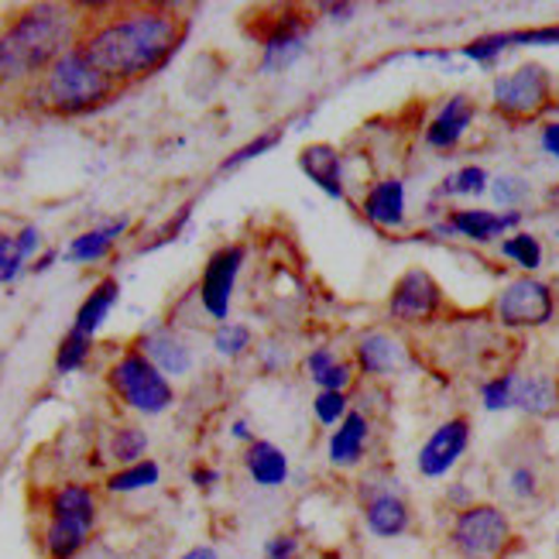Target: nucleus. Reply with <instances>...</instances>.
Here are the masks:
<instances>
[{"instance_id":"1","label":"nucleus","mask_w":559,"mask_h":559,"mask_svg":"<svg viewBox=\"0 0 559 559\" xmlns=\"http://www.w3.org/2000/svg\"><path fill=\"white\" fill-rule=\"evenodd\" d=\"M186 38V21L176 8H124L90 28L80 45L107 76L124 86L168 66Z\"/></svg>"},{"instance_id":"2","label":"nucleus","mask_w":559,"mask_h":559,"mask_svg":"<svg viewBox=\"0 0 559 559\" xmlns=\"http://www.w3.org/2000/svg\"><path fill=\"white\" fill-rule=\"evenodd\" d=\"M80 45V17L66 4H32L0 28V83L41 80Z\"/></svg>"},{"instance_id":"3","label":"nucleus","mask_w":559,"mask_h":559,"mask_svg":"<svg viewBox=\"0 0 559 559\" xmlns=\"http://www.w3.org/2000/svg\"><path fill=\"white\" fill-rule=\"evenodd\" d=\"M114 93H117V83L83 52V45L69 48V52L38 80L41 107L59 117L90 114L96 107H104Z\"/></svg>"},{"instance_id":"4","label":"nucleus","mask_w":559,"mask_h":559,"mask_svg":"<svg viewBox=\"0 0 559 559\" xmlns=\"http://www.w3.org/2000/svg\"><path fill=\"white\" fill-rule=\"evenodd\" d=\"M96 525V495L86 484H62L48 498V525H45V556L48 559H76L90 543Z\"/></svg>"},{"instance_id":"5","label":"nucleus","mask_w":559,"mask_h":559,"mask_svg":"<svg viewBox=\"0 0 559 559\" xmlns=\"http://www.w3.org/2000/svg\"><path fill=\"white\" fill-rule=\"evenodd\" d=\"M107 384L120 402L141 412V416H162V412L173 408V402H176L173 381H168L138 347L124 350L110 364Z\"/></svg>"},{"instance_id":"6","label":"nucleus","mask_w":559,"mask_h":559,"mask_svg":"<svg viewBox=\"0 0 559 559\" xmlns=\"http://www.w3.org/2000/svg\"><path fill=\"white\" fill-rule=\"evenodd\" d=\"M512 539V522L495 504H471L456 515L450 543L464 559H498Z\"/></svg>"},{"instance_id":"7","label":"nucleus","mask_w":559,"mask_h":559,"mask_svg":"<svg viewBox=\"0 0 559 559\" xmlns=\"http://www.w3.org/2000/svg\"><path fill=\"white\" fill-rule=\"evenodd\" d=\"M549 90H552V80H549L546 66L525 62L515 72H504V76H498L491 96H495L498 114H504V117H532V114H539L549 104Z\"/></svg>"},{"instance_id":"8","label":"nucleus","mask_w":559,"mask_h":559,"mask_svg":"<svg viewBox=\"0 0 559 559\" xmlns=\"http://www.w3.org/2000/svg\"><path fill=\"white\" fill-rule=\"evenodd\" d=\"M245 248L240 245H227L221 251H213L206 269H203V278H200V306L210 320L216 323H227L230 316V299H234V285H237V275L245 269Z\"/></svg>"},{"instance_id":"9","label":"nucleus","mask_w":559,"mask_h":559,"mask_svg":"<svg viewBox=\"0 0 559 559\" xmlns=\"http://www.w3.org/2000/svg\"><path fill=\"white\" fill-rule=\"evenodd\" d=\"M495 312L504 326H543L552 320V292L536 278H519L504 285Z\"/></svg>"},{"instance_id":"10","label":"nucleus","mask_w":559,"mask_h":559,"mask_svg":"<svg viewBox=\"0 0 559 559\" xmlns=\"http://www.w3.org/2000/svg\"><path fill=\"white\" fill-rule=\"evenodd\" d=\"M440 302L443 292L436 285V278L423 269H412L399 278L392 299H388V316L399 323H423L440 312Z\"/></svg>"},{"instance_id":"11","label":"nucleus","mask_w":559,"mask_h":559,"mask_svg":"<svg viewBox=\"0 0 559 559\" xmlns=\"http://www.w3.org/2000/svg\"><path fill=\"white\" fill-rule=\"evenodd\" d=\"M471 447V423L467 419H450L436 429L419 450V474L436 480L456 467V460Z\"/></svg>"},{"instance_id":"12","label":"nucleus","mask_w":559,"mask_h":559,"mask_svg":"<svg viewBox=\"0 0 559 559\" xmlns=\"http://www.w3.org/2000/svg\"><path fill=\"white\" fill-rule=\"evenodd\" d=\"M306 24L299 21V14H285V17H278L272 28H269V35H264V52H261V72H285V69H292L299 59H302V52H306Z\"/></svg>"},{"instance_id":"13","label":"nucleus","mask_w":559,"mask_h":559,"mask_svg":"<svg viewBox=\"0 0 559 559\" xmlns=\"http://www.w3.org/2000/svg\"><path fill=\"white\" fill-rule=\"evenodd\" d=\"M522 224V213L519 210H508V213H491V210H453L450 221L443 227H436V234L443 237H467L477 240V245H488V240L515 230Z\"/></svg>"},{"instance_id":"14","label":"nucleus","mask_w":559,"mask_h":559,"mask_svg":"<svg viewBox=\"0 0 559 559\" xmlns=\"http://www.w3.org/2000/svg\"><path fill=\"white\" fill-rule=\"evenodd\" d=\"M138 350L148 357L165 378H186L192 371V350H189V344L176 330H168V326H155V330L144 333Z\"/></svg>"},{"instance_id":"15","label":"nucleus","mask_w":559,"mask_h":559,"mask_svg":"<svg viewBox=\"0 0 559 559\" xmlns=\"http://www.w3.org/2000/svg\"><path fill=\"white\" fill-rule=\"evenodd\" d=\"M131 221L128 216H114V221H104V224H96L83 234H76L69 240V248H66V258L72 264H96V261H104L114 248H117V240L128 234Z\"/></svg>"},{"instance_id":"16","label":"nucleus","mask_w":559,"mask_h":559,"mask_svg":"<svg viewBox=\"0 0 559 559\" xmlns=\"http://www.w3.org/2000/svg\"><path fill=\"white\" fill-rule=\"evenodd\" d=\"M299 168L330 200H344V158H340L336 148H330V144H309L299 155Z\"/></svg>"},{"instance_id":"17","label":"nucleus","mask_w":559,"mask_h":559,"mask_svg":"<svg viewBox=\"0 0 559 559\" xmlns=\"http://www.w3.org/2000/svg\"><path fill=\"white\" fill-rule=\"evenodd\" d=\"M471 124H474V104L467 100L464 93H456L443 104V110L432 117L426 141L432 144V148H453V144L467 134Z\"/></svg>"},{"instance_id":"18","label":"nucleus","mask_w":559,"mask_h":559,"mask_svg":"<svg viewBox=\"0 0 559 559\" xmlns=\"http://www.w3.org/2000/svg\"><path fill=\"white\" fill-rule=\"evenodd\" d=\"M364 216L378 227H402L405 221V182L381 179L364 197Z\"/></svg>"},{"instance_id":"19","label":"nucleus","mask_w":559,"mask_h":559,"mask_svg":"<svg viewBox=\"0 0 559 559\" xmlns=\"http://www.w3.org/2000/svg\"><path fill=\"white\" fill-rule=\"evenodd\" d=\"M405 350L388 333H364L357 344V364L368 374H399L405 368Z\"/></svg>"},{"instance_id":"20","label":"nucleus","mask_w":559,"mask_h":559,"mask_svg":"<svg viewBox=\"0 0 559 559\" xmlns=\"http://www.w3.org/2000/svg\"><path fill=\"white\" fill-rule=\"evenodd\" d=\"M117 299H120V282H117V278L96 282L90 296L80 302L76 320H72V330L93 340L96 333H100V326L107 323V316H110V309L117 306Z\"/></svg>"},{"instance_id":"21","label":"nucleus","mask_w":559,"mask_h":559,"mask_svg":"<svg viewBox=\"0 0 559 559\" xmlns=\"http://www.w3.org/2000/svg\"><path fill=\"white\" fill-rule=\"evenodd\" d=\"M364 519H368V528L378 539H399L408 528V504L392 491H381L364 508Z\"/></svg>"},{"instance_id":"22","label":"nucleus","mask_w":559,"mask_h":559,"mask_svg":"<svg viewBox=\"0 0 559 559\" xmlns=\"http://www.w3.org/2000/svg\"><path fill=\"white\" fill-rule=\"evenodd\" d=\"M245 467H248V474H251V480L258 484V488H282V484L288 480V460L269 440H254L248 447Z\"/></svg>"},{"instance_id":"23","label":"nucleus","mask_w":559,"mask_h":559,"mask_svg":"<svg viewBox=\"0 0 559 559\" xmlns=\"http://www.w3.org/2000/svg\"><path fill=\"white\" fill-rule=\"evenodd\" d=\"M368 419L360 416V412H347V419L344 426H340L333 432V440H330V460L336 467H354L360 464V456H364V447H368Z\"/></svg>"},{"instance_id":"24","label":"nucleus","mask_w":559,"mask_h":559,"mask_svg":"<svg viewBox=\"0 0 559 559\" xmlns=\"http://www.w3.org/2000/svg\"><path fill=\"white\" fill-rule=\"evenodd\" d=\"M556 405V388L549 378L543 374H532V378H522L515 374V402L512 408H522L528 416H546V412Z\"/></svg>"},{"instance_id":"25","label":"nucleus","mask_w":559,"mask_h":559,"mask_svg":"<svg viewBox=\"0 0 559 559\" xmlns=\"http://www.w3.org/2000/svg\"><path fill=\"white\" fill-rule=\"evenodd\" d=\"M162 477V467L155 464V460H138V464L131 467H120L107 477V491L110 495H134V491H144V488H155Z\"/></svg>"},{"instance_id":"26","label":"nucleus","mask_w":559,"mask_h":559,"mask_svg":"<svg viewBox=\"0 0 559 559\" xmlns=\"http://www.w3.org/2000/svg\"><path fill=\"white\" fill-rule=\"evenodd\" d=\"M144 453H148V432H144L141 426H120L110 436V456L120 467L138 464V460H144Z\"/></svg>"},{"instance_id":"27","label":"nucleus","mask_w":559,"mask_h":559,"mask_svg":"<svg viewBox=\"0 0 559 559\" xmlns=\"http://www.w3.org/2000/svg\"><path fill=\"white\" fill-rule=\"evenodd\" d=\"M90 354H93V340L83 336V333H76V330H69V333L62 336L59 350H56V371H59V374H72V371L86 368Z\"/></svg>"},{"instance_id":"28","label":"nucleus","mask_w":559,"mask_h":559,"mask_svg":"<svg viewBox=\"0 0 559 559\" xmlns=\"http://www.w3.org/2000/svg\"><path fill=\"white\" fill-rule=\"evenodd\" d=\"M501 254L504 258H512L515 264H522V269L528 272H536L539 264H543V245L532 234H515V237H508L504 245H501Z\"/></svg>"},{"instance_id":"29","label":"nucleus","mask_w":559,"mask_h":559,"mask_svg":"<svg viewBox=\"0 0 559 559\" xmlns=\"http://www.w3.org/2000/svg\"><path fill=\"white\" fill-rule=\"evenodd\" d=\"M488 189V173H484L480 165H467L453 173L447 182H443V197H480V192Z\"/></svg>"},{"instance_id":"30","label":"nucleus","mask_w":559,"mask_h":559,"mask_svg":"<svg viewBox=\"0 0 559 559\" xmlns=\"http://www.w3.org/2000/svg\"><path fill=\"white\" fill-rule=\"evenodd\" d=\"M213 347L224 357H240L251 347V330L245 323H221L213 333Z\"/></svg>"},{"instance_id":"31","label":"nucleus","mask_w":559,"mask_h":559,"mask_svg":"<svg viewBox=\"0 0 559 559\" xmlns=\"http://www.w3.org/2000/svg\"><path fill=\"white\" fill-rule=\"evenodd\" d=\"M28 258L17 248V237L14 234H0V285H11L21 272Z\"/></svg>"},{"instance_id":"32","label":"nucleus","mask_w":559,"mask_h":559,"mask_svg":"<svg viewBox=\"0 0 559 559\" xmlns=\"http://www.w3.org/2000/svg\"><path fill=\"white\" fill-rule=\"evenodd\" d=\"M480 395H484V408H488V412L512 408V402H515V374H501V378L488 381Z\"/></svg>"},{"instance_id":"33","label":"nucleus","mask_w":559,"mask_h":559,"mask_svg":"<svg viewBox=\"0 0 559 559\" xmlns=\"http://www.w3.org/2000/svg\"><path fill=\"white\" fill-rule=\"evenodd\" d=\"M278 141H282V131H269V134H261V138L248 141V144H245V148H240V152L227 155L221 168H224V173H230V168H240V165H248L251 158H258V155H264V152H272Z\"/></svg>"},{"instance_id":"34","label":"nucleus","mask_w":559,"mask_h":559,"mask_svg":"<svg viewBox=\"0 0 559 559\" xmlns=\"http://www.w3.org/2000/svg\"><path fill=\"white\" fill-rule=\"evenodd\" d=\"M312 412L323 426H336L347 416V395L344 392H320L312 402Z\"/></svg>"},{"instance_id":"35","label":"nucleus","mask_w":559,"mask_h":559,"mask_svg":"<svg viewBox=\"0 0 559 559\" xmlns=\"http://www.w3.org/2000/svg\"><path fill=\"white\" fill-rule=\"evenodd\" d=\"M491 197H495L498 206H519L528 197V182L519 179V176H498L495 186H491Z\"/></svg>"},{"instance_id":"36","label":"nucleus","mask_w":559,"mask_h":559,"mask_svg":"<svg viewBox=\"0 0 559 559\" xmlns=\"http://www.w3.org/2000/svg\"><path fill=\"white\" fill-rule=\"evenodd\" d=\"M316 384H320V392H344V388L350 384V364H333V368H326L323 374L312 378Z\"/></svg>"},{"instance_id":"37","label":"nucleus","mask_w":559,"mask_h":559,"mask_svg":"<svg viewBox=\"0 0 559 559\" xmlns=\"http://www.w3.org/2000/svg\"><path fill=\"white\" fill-rule=\"evenodd\" d=\"M189 213H192V210L186 206V210H182L179 216H173V221H168V224H165V227L158 230V237H152L148 245H144L141 251H155V248L168 245V240H173V237H179V230H182V227H186V221H189Z\"/></svg>"},{"instance_id":"38","label":"nucleus","mask_w":559,"mask_h":559,"mask_svg":"<svg viewBox=\"0 0 559 559\" xmlns=\"http://www.w3.org/2000/svg\"><path fill=\"white\" fill-rule=\"evenodd\" d=\"M264 556L269 559H296L299 539L296 536H272L269 543H264Z\"/></svg>"},{"instance_id":"39","label":"nucleus","mask_w":559,"mask_h":559,"mask_svg":"<svg viewBox=\"0 0 559 559\" xmlns=\"http://www.w3.org/2000/svg\"><path fill=\"white\" fill-rule=\"evenodd\" d=\"M508 484H512V491L519 498H532V495H536V488H539L536 471H532V467H515L512 471V480H508Z\"/></svg>"},{"instance_id":"40","label":"nucleus","mask_w":559,"mask_h":559,"mask_svg":"<svg viewBox=\"0 0 559 559\" xmlns=\"http://www.w3.org/2000/svg\"><path fill=\"white\" fill-rule=\"evenodd\" d=\"M14 237H17V248L24 251V258H35L38 254V248H41V230L38 227L28 224V227H21Z\"/></svg>"},{"instance_id":"41","label":"nucleus","mask_w":559,"mask_h":559,"mask_svg":"<svg viewBox=\"0 0 559 559\" xmlns=\"http://www.w3.org/2000/svg\"><path fill=\"white\" fill-rule=\"evenodd\" d=\"M333 354L330 350H316V354H309V360H306V368H309V378H316V374H323L326 368H333Z\"/></svg>"},{"instance_id":"42","label":"nucleus","mask_w":559,"mask_h":559,"mask_svg":"<svg viewBox=\"0 0 559 559\" xmlns=\"http://www.w3.org/2000/svg\"><path fill=\"white\" fill-rule=\"evenodd\" d=\"M543 152L559 162V120H552V124L543 128Z\"/></svg>"},{"instance_id":"43","label":"nucleus","mask_w":559,"mask_h":559,"mask_svg":"<svg viewBox=\"0 0 559 559\" xmlns=\"http://www.w3.org/2000/svg\"><path fill=\"white\" fill-rule=\"evenodd\" d=\"M192 480H197V488H213V484H216V471H206V467H197V471H192Z\"/></svg>"},{"instance_id":"44","label":"nucleus","mask_w":559,"mask_h":559,"mask_svg":"<svg viewBox=\"0 0 559 559\" xmlns=\"http://www.w3.org/2000/svg\"><path fill=\"white\" fill-rule=\"evenodd\" d=\"M179 559H221V556H216V549H210V546H192V549L182 552Z\"/></svg>"},{"instance_id":"45","label":"nucleus","mask_w":559,"mask_h":559,"mask_svg":"<svg viewBox=\"0 0 559 559\" xmlns=\"http://www.w3.org/2000/svg\"><path fill=\"white\" fill-rule=\"evenodd\" d=\"M56 258H59L56 251H45V254L35 261V272H48V269H52V264H56Z\"/></svg>"},{"instance_id":"46","label":"nucleus","mask_w":559,"mask_h":559,"mask_svg":"<svg viewBox=\"0 0 559 559\" xmlns=\"http://www.w3.org/2000/svg\"><path fill=\"white\" fill-rule=\"evenodd\" d=\"M230 432L237 436V440H251V429H248V423H234L230 426ZM254 443V440H251Z\"/></svg>"},{"instance_id":"47","label":"nucleus","mask_w":559,"mask_h":559,"mask_svg":"<svg viewBox=\"0 0 559 559\" xmlns=\"http://www.w3.org/2000/svg\"><path fill=\"white\" fill-rule=\"evenodd\" d=\"M326 11H330V17H350V14H354L350 4H333V8H326Z\"/></svg>"}]
</instances>
